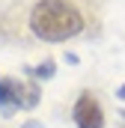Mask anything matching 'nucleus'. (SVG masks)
Segmentation results:
<instances>
[{
    "label": "nucleus",
    "mask_w": 125,
    "mask_h": 128,
    "mask_svg": "<svg viewBox=\"0 0 125 128\" xmlns=\"http://www.w3.org/2000/svg\"><path fill=\"white\" fill-rule=\"evenodd\" d=\"M30 30L42 42H66L84 30V12L68 0H39L30 9Z\"/></svg>",
    "instance_id": "nucleus-1"
},
{
    "label": "nucleus",
    "mask_w": 125,
    "mask_h": 128,
    "mask_svg": "<svg viewBox=\"0 0 125 128\" xmlns=\"http://www.w3.org/2000/svg\"><path fill=\"white\" fill-rule=\"evenodd\" d=\"M39 104V86L27 80H15V78H3L0 74V113L12 116L15 110H33Z\"/></svg>",
    "instance_id": "nucleus-2"
},
{
    "label": "nucleus",
    "mask_w": 125,
    "mask_h": 128,
    "mask_svg": "<svg viewBox=\"0 0 125 128\" xmlns=\"http://www.w3.org/2000/svg\"><path fill=\"white\" fill-rule=\"evenodd\" d=\"M72 119L78 128H104V110H101L98 98L92 92H80L72 107Z\"/></svg>",
    "instance_id": "nucleus-3"
},
{
    "label": "nucleus",
    "mask_w": 125,
    "mask_h": 128,
    "mask_svg": "<svg viewBox=\"0 0 125 128\" xmlns=\"http://www.w3.org/2000/svg\"><path fill=\"white\" fill-rule=\"evenodd\" d=\"M54 72H57L54 60H45V63H39V66H33V68H27V74L39 78V80H48V78H54Z\"/></svg>",
    "instance_id": "nucleus-4"
},
{
    "label": "nucleus",
    "mask_w": 125,
    "mask_h": 128,
    "mask_svg": "<svg viewBox=\"0 0 125 128\" xmlns=\"http://www.w3.org/2000/svg\"><path fill=\"white\" fill-rule=\"evenodd\" d=\"M21 128H45V125H42V122H36V119H30V122H24Z\"/></svg>",
    "instance_id": "nucleus-5"
},
{
    "label": "nucleus",
    "mask_w": 125,
    "mask_h": 128,
    "mask_svg": "<svg viewBox=\"0 0 125 128\" xmlns=\"http://www.w3.org/2000/svg\"><path fill=\"white\" fill-rule=\"evenodd\" d=\"M119 98H125V86H119Z\"/></svg>",
    "instance_id": "nucleus-6"
}]
</instances>
